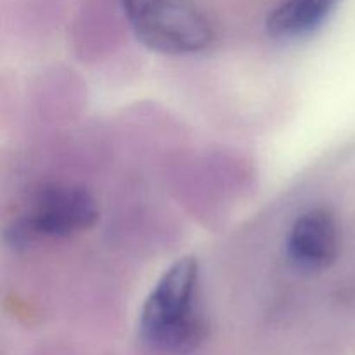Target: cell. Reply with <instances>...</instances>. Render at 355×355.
<instances>
[{
  "label": "cell",
  "mask_w": 355,
  "mask_h": 355,
  "mask_svg": "<svg viewBox=\"0 0 355 355\" xmlns=\"http://www.w3.org/2000/svg\"><path fill=\"white\" fill-rule=\"evenodd\" d=\"M342 248L336 215L326 207L302 211L291 224L286 238V257L304 272H321L335 263Z\"/></svg>",
  "instance_id": "4"
},
{
  "label": "cell",
  "mask_w": 355,
  "mask_h": 355,
  "mask_svg": "<svg viewBox=\"0 0 355 355\" xmlns=\"http://www.w3.org/2000/svg\"><path fill=\"white\" fill-rule=\"evenodd\" d=\"M121 6L137 40L159 54H200L215 42L214 26L191 0H121Z\"/></svg>",
  "instance_id": "2"
},
{
  "label": "cell",
  "mask_w": 355,
  "mask_h": 355,
  "mask_svg": "<svg viewBox=\"0 0 355 355\" xmlns=\"http://www.w3.org/2000/svg\"><path fill=\"white\" fill-rule=\"evenodd\" d=\"M340 0H283L267 16V33L276 40H298L318 31Z\"/></svg>",
  "instance_id": "5"
},
{
  "label": "cell",
  "mask_w": 355,
  "mask_h": 355,
  "mask_svg": "<svg viewBox=\"0 0 355 355\" xmlns=\"http://www.w3.org/2000/svg\"><path fill=\"white\" fill-rule=\"evenodd\" d=\"M139 338L165 355L196 352L208 336L201 304V272L194 257L175 260L149 291L139 314Z\"/></svg>",
  "instance_id": "1"
},
{
  "label": "cell",
  "mask_w": 355,
  "mask_h": 355,
  "mask_svg": "<svg viewBox=\"0 0 355 355\" xmlns=\"http://www.w3.org/2000/svg\"><path fill=\"white\" fill-rule=\"evenodd\" d=\"M97 217V203L89 191L73 184H47L30 198L7 238L14 246L69 238L92 227Z\"/></svg>",
  "instance_id": "3"
}]
</instances>
